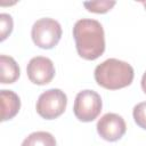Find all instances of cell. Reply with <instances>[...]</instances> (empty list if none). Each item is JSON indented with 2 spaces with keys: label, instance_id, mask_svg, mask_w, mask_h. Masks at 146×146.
I'll return each instance as SVG.
<instances>
[{
  "label": "cell",
  "instance_id": "cell-1",
  "mask_svg": "<svg viewBox=\"0 0 146 146\" xmlns=\"http://www.w3.org/2000/svg\"><path fill=\"white\" fill-rule=\"evenodd\" d=\"M73 38L78 55L83 59L95 60L105 51L104 29L96 19H79L73 26Z\"/></svg>",
  "mask_w": 146,
  "mask_h": 146
},
{
  "label": "cell",
  "instance_id": "cell-2",
  "mask_svg": "<svg viewBox=\"0 0 146 146\" xmlns=\"http://www.w3.org/2000/svg\"><path fill=\"white\" fill-rule=\"evenodd\" d=\"M94 76L98 86L108 90H117L132 83L135 71L127 62L108 58L96 66Z\"/></svg>",
  "mask_w": 146,
  "mask_h": 146
},
{
  "label": "cell",
  "instance_id": "cell-3",
  "mask_svg": "<svg viewBox=\"0 0 146 146\" xmlns=\"http://www.w3.org/2000/svg\"><path fill=\"white\" fill-rule=\"evenodd\" d=\"M60 24L50 17H43L34 22L31 36L35 46L42 49H52L62 38Z\"/></svg>",
  "mask_w": 146,
  "mask_h": 146
},
{
  "label": "cell",
  "instance_id": "cell-4",
  "mask_svg": "<svg viewBox=\"0 0 146 146\" xmlns=\"http://www.w3.org/2000/svg\"><path fill=\"white\" fill-rule=\"evenodd\" d=\"M67 106V96L57 88L43 91L35 104L36 113L46 120H54L60 116Z\"/></svg>",
  "mask_w": 146,
  "mask_h": 146
},
{
  "label": "cell",
  "instance_id": "cell-5",
  "mask_svg": "<svg viewBox=\"0 0 146 146\" xmlns=\"http://www.w3.org/2000/svg\"><path fill=\"white\" fill-rule=\"evenodd\" d=\"M103 102L98 92L86 89L79 91L75 96L73 113L75 117L81 122H91L98 117L102 112Z\"/></svg>",
  "mask_w": 146,
  "mask_h": 146
},
{
  "label": "cell",
  "instance_id": "cell-6",
  "mask_svg": "<svg viewBox=\"0 0 146 146\" xmlns=\"http://www.w3.org/2000/svg\"><path fill=\"white\" fill-rule=\"evenodd\" d=\"M55 66L50 58L44 56H36L31 58L26 66V74L29 80L38 86H44L51 82L55 76Z\"/></svg>",
  "mask_w": 146,
  "mask_h": 146
},
{
  "label": "cell",
  "instance_id": "cell-7",
  "mask_svg": "<svg viewBox=\"0 0 146 146\" xmlns=\"http://www.w3.org/2000/svg\"><path fill=\"white\" fill-rule=\"evenodd\" d=\"M97 132L106 141H116L121 139L125 131L127 124L124 119L116 113H106L97 122Z\"/></svg>",
  "mask_w": 146,
  "mask_h": 146
},
{
  "label": "cell",
  "instance_id": "cell-8",
  "mask_svg": "<svg viewBox=\"0 0 146 146\" xmlns=\"http://www.w3.org/2000/svg\"><path fill=\"white\" fill-rule=\"evenodd\" d=\"M1 98V121H7L16 116L21 108V99L13 90L2 89L0 91Z\"/></svg>",
  "mask_w": 146,
  "mask_h": 146
},
{
  "label": "cell",
  "instance_id": "cell-9",
  "mask_svg": "<svg viewBox=\"0 0 146 146\" xmlns=\"http://www.w3.org/2000/svg\"><path fill=\"white\" fill-rule=\"evenodd\" d=\"M21 74L19 66L16 60L7 55L0 56V81L2 84L14 83L18 80Z\"/></svg>",
  "mask_w": 146,
  "mask_h": 146
},
{
  "label": "cell",
  "instance_id": "cell-10",
  "mask_svg": "<svg viewBox=\"0 0 146 146\" xmlns=\"http://www.w3.org/2000/svg\"><path fill=\"white\" fill-rule=\"evenodd\" d=\"M22 146H56V139L50 132L35 131L23 140Z\"/></svg>",
  "mask_w": 146,
  "mask_h": 146
},
{
  "label": "cell",
  "instance_id": "cell-11",
  "mask_svg": "<svg viewBox=\"0 0 146 146\" xmlns=\"http://www.w3.org/2000/svg\"><path fill=\"white\" fill-rule=\"evenodd\" d=\"M115 3H116L115 1L102 0V1H86V2H83V6L90 13L105 14V13L110 11L115 6Z\"/></svg>",
  "mask_w": 146,
  "mask_h": 146
},
{
  "label": "cell",
  "instance_id": "cell-12",
  "mask_svg": "<svg viewBox=\"0 0 146 146\" xmlns=\"http://www.w3.org/2000/svg\"><path fill=\"white\" fill-rule=\"evenodd\" d=\"M132 116L136 124L139 128L146 130V102H141L135 105L132 110Z\"/></svg>",
  "mask_w": 146,
  "mask_h": 146
},
{
  "label": "cell",
  "instance_id": "cell-13",
  "mask_svg": "<svg viewBox=\"0 0 146 146\" xmlns=\"http://www.w3.org/2000/svg\"><path fill=\"white\" fill-rule=\"evenodd\" d=\"M14 26L13 17L9 14H0V40L3 41L11 33Z\"/></svg>",
  "mask_w": 146,
  "mask_h": 146
},
{
  "label": "cell",
  "instance_id": "cell-14",
  "mask_svg": "<svg viewBox=\"0 0 146 146\" xmlns=\"http://www.w3.org/2000/svg\"><path fill=\"white\" fill-rule=\"evenodd\" d=\"M140 84H141V89H143V91H144V94L146 95V72L143 74V76H141V82H140Z\"/></svg>",
  "mask_w": 146,
  "mask_h": 146
},
{
  "label": "cell",
  "instance_id": "cell-15",
  "mask_svg": "<svg viewBox=\"0 0 146 146\" xmlns=\"http://www.w3.org/2000/svg\"><path fill=\"white\" fill-rule=\"evenodd\" d=\"M141 5L145 7V9H146V1H141Z\"/></svg>",
  "mask_w": 146,
  "mask_h": 146
}]
</instances>
